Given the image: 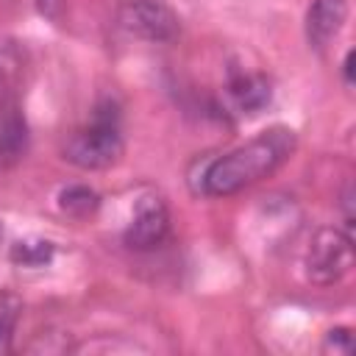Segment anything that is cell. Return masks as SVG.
Instances as JSON below:
<instances>
[{
    "label": "cell",
    "mask_w": 356,
    "mask_h": 356,
    "mask_svg": "<svg viewBox=\"0 0 356 356\" xmlns=\"http://www.w3.org/2000/svg\"><path fill=\"white\" fill-rule=\"evenodd\" d=\"M170 236V209L161 195L145 192L134 200V217L122 231L125 248L136 253H150Z\"/></svg>",
    "instance_id": "obj_5"
},
{
    "label": "cell",
    "mask_w": 356,
    "mask_h": 356,
    "mask_svg": "<svg viewBox=\"0 0 356 356\" xmlns=\"http://www.w3.org/2000/svg\"><path fill=\"white\" fill-rule=\"evenodd\" d=\"M0 239H3V220H0Z\"/></svg>",
    "instance_id": "obj_16"
},
{
    "label": "cell",
    "mask_w": 356,
    "mask_h": 356,
    "mask_svg": "<svg viewBox=\"0 0 356 356\" xmlns=\"http://www.w3.org/2000/svg\"><path fill=\"white\" fill-rule=\"evenodd\" d=\"M356 192H353V184L348 181L342 186V197H339V209H342V217H345V231H353V220H356Z\"/></svg>",
    "instance_id": "obj_13"
},
{
    "label": "cell",
    "mask_w": 356,
    "mask_h": 356,
    "mask_svg": "<svg viewBox=\"0 0 356 356\" xmlns=\"http://www.w3.org/2000/svg\"><path fill=\"white\" fill-rule=\"evenodd\" d=\"M58 3L61 0H36L39 14H44L47 19H58Z\"/></svg>",
    "instance_id": "obj_15"
},
{
    "label": "cell",
    "mask_w": 356,
    "mask_h": 356,
    "mask_svg": "<svg viewBox=\"0 0 356 356\" xmlns=\"http://www.w3.org/2000/svg\"><path fill=\"white\" fill-rule=\"evenodd\" d=\"M342 81H345V86H353L356 83V50L353 47L342 58Z\"/></svg>",
    "instance_id": "obj_14"
},
{
    "label": "cell",
    "mask_w": 356,
    "mask_h": 356,
    "mask_svg": "<svg viewBox=\"0 0 356 356\" xmlns=\"http://www.w3.org/2000/svg\"><path fill=\"white\" fill-rule=\"evenodd\" d=\"M31 145L25 111L14 95H0V170L17 167Z\"/></svg>",
    "instance_id": "obj_6"
},
{
    "label": "cell",
    "mask_w": 356,
    "mask_h": 356,
    "mask_svg": "<svg viewBox=\"0 0 356 356\" xmlns=\"http://www.w3.org/2000/svg\"><path fill=\"white\" fill-rule=\"evenodd\" d=\"M8 259L25 270H42L56 259V245L44 236H25L8 248Z\"/></svg>",
    "instance_id": "obj_9"
},
{
    "label": "cell",
    "mask_w": 356,
    "mask_h": 356,
    "mask_svg": "<svg viewBox=\"0 0 356 356\" xmlns=\"http://www.w3.org/2000/svg\"><path fill=\"white\" fill-rule=\"evenodd\" d=\"M225 92H228L231 103L236 106V111H242V114H259L273 100V83L267 81V75L248 72V70H239V67L228 70Z\"/></svg>",
    "instance_id": "obj_8"
},
{
    "label": "cell",
    "mask_w": 356,
    "mask_h": 356,
    "mask_svg": "<svg viewBox=\"0 0 356 356\" xmlns=\"http://www.w3.org/2000/svg\"><path fill=\"white\" fill-rule=\"evenodd\" d=\"M325 350H334V353H353V331L348 325H337V328H328L325 331Z\"/></svg>",
    "instance_id": "obj_12"
},
{
    "label": "cell",
    "mask_w": 356,
    "mask_h": 356,
    "mask_svg": "<svg viewBox=\"0 0 356 356\" xmlns=\"http://www.w3.org/2000/svg\"><path fill=\"white\" fill-rule=\"evenodd\" d=\"M122 150H125L122 108L111 95H103L92 106L89 122L70 134V139L61 147V156H64V161H70L78 170L97 172V170L114 167L120 161Z\"/></svg>",
    "instance_id": "obj_2"
},
{
    "label": "cell",
    "mask_w": 356,
    "mask_h": 356,
    "mask_svg": "<svg viewBox=\"0 0 356 356\" xmlns=\"http://www.w3.org/2000/svg\"><path fill=\"white\" fill-rule=\"evenodd\" d=\"M114 19L128 36L150 44H167L181 36V17L161 0H120Z\"/></svg>",
    "instance_id": "obj_4"
},
{
    "label": "cell",
    "mask_w": 356,
    "mask_h": 356,
    "mask_svg": "<svg viewBox=\"0 0 356 356\" xmlns=\"http://www.w3.org/2000/svg\"><path fill=\"white\" fill-rule=\"evenodd\" d=\"M348 19V0H312L303 19V33L309 47L325 50L342 31Z\"/></svg>",
    "instance_id": "obj_7"
},
{
    "label": "cell",
    "mask_w": 356,
    "mask_h": 356,
    "mask_svg": "<svg viewBox=\"0 0 356 356\" xmlns=\"http://www.w3.org/2000/svg\"><path fill=\"white\" fill-rule=\"evenodd\" d=\"M56 203H58L61 214H67L72 220H86L100 209V195L86 184H70V186L58 189Z\"/></svg>",
    "instance_id": "obj_10"
},
{
    "label": "cell",
    "mask_w": 356,
    "mask_h": 356,
    "mask_svg": "<svg viewBox=\"0 0 356 356\" xmlns=\"http://www.w3.org/2000/svg\"><path fill=\"white\" fill-rule=\"evenodd\" d=\"M353 270V236L337 225H323L309 239L303 273L314 286H334Z\"/></svg>",
    "instance_id": "obj_3"
},
{
    "label": "cell",
    "mask_w": 356,
    "mask_h": 356,
    "mask_svg": "<svg viewBox=\"0 0 356 356\" xmlns=\"http://www.w3.org/2000/svg\"><path fill=\"white\" fill-rule=\"evenodd\" d=\"M22 314V298L17 292L0 289V356L11 350L14 345V331Z\"/></svg>",
    "instance_id": "obj_11"
},
{
    "label": "cell",
    "mask_w": 356,
    "mask_h": 356,
    "mask_svg": "<svg viewBox=\"0 0 356 356\" xmlns=\"http://www.w3.org/2000/svg\"><path fill=\"white\" fill-rule=\"evenodd\" d=\"M295 131L284 125H273L261 131L259 136L248 139L245 145L209 159L195 178H189V186L195 195L203 197H231L261 178H270L289 156L295 153Z\"/></svg>",
    "instance_id": "obj_1"
}]
</instances>
